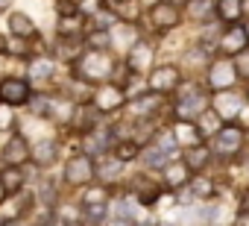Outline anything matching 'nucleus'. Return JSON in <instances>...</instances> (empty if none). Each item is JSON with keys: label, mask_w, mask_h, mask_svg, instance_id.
<instances>
[{"label": "nucleus", "mask_w": 249, "mask_h": 226, "mask_svg": "<svg viewBox=\"0 0 249 226\" xmlns=\"http://www.w3.org/2000/svg\"><path fill=\"white\" fill-rule=\"evenodd\" d=\"M164 226H167V223H164Z\"/></svg>", "instance_id": "obj_45"}, {"label": "nucleus", "mask_w": 249, "mask_h": 226, "mask_svg": "<svg viewBox=\"0 0 249 226\" xmlns=\"http://www.w3.org/2000/svg\"><path fill=\"white\" fill-rule=\"evenodd\" d=\"M199 118H202V121H199L196 127H199L202 135H211V132H220V130H223V124H220V112H217V109H214V112H202Z\"/></svg>", "instance_id": "obj_18"}, {"label": "nucleus", "mask_w": 249, "mask_h": 226, "mask_svg": "<svg viewBox=\"0 0 249 226\" xmlns=\"http://www.w3.org/2000/svg\"><path fill=\"white\" fill-rule=\"evenodd\" d=\"M246 44H249V38H246V30H243V27L226 30V36H223V41H220V47H223L226 53H237V56L246 50Z\"/></svg>", "instance_id": "obj_9"}, {"label": "nucleus", "mask_w": 249, "mask_h": 226, "mask_svg": "<svg viewBox=\"0 0 249 226\" xmlns=\"http://www.w3.org/2000/svg\"><path fill=\"white\" fill-rule=\"evenodd\" d=\"M56 156H59V147H56V141H50V138H41L36 147H33V159L38 162V165H53L56 162Z\"/></svg>", "instance_id": "obj_13"}, {"label": "nucleus", "mask_w": 249, "mask_h": 226, "mask_svg": "<svg viewBox=\"0 0 249 226\" xmlns=\"http://www.w3.org/2000/svg\"><path fill=\"white\" fill-rule=\"evenodd\" d=\"M144 162L153 168H167V153L159 147H150V150H144Z\"/></svg>", "instance_id": "obj_23"}, {"label": "nucleus", "mask_w": 249, "mask_h": 226, "mask_svg": "<svg viewBox=\"0 0 249 226\" xmlns=\"http://www.w3.org/2000/svg\"><path fill=\"white\" fill-rule=\"evenodd\" d=\"M243 144V132L237 127H223L217 132V141H214V150L217 153H237Z\"/></svg>", "instance_id": "obj_7"}, {"label": "nucleus", "mask_w": 249, "mask_h": 226, "mask_svg": "<svg viewBox=\"0 0 249 226\" xmlns=\"http://www.w3.org/2000/svg\"><path fill=\"white\" fill-rule=\"evenodd\" d=\"M243 30H246V38H249V21H246V24H243Z\"/></svg>", "instance_id": "obj_44"}, {"label": "nucleus", "mask_w": 249, "mask_h": 226, "mask_svg": "<svg viewBox=\"0 0 249 226\" xmlns=\"http://www.w3.org/2000/svg\"><path fill=\"white\" fill-rule=\"evenodd\" d=\"M108 44H111L108 30H100V33H91V36H88V47H94V50H103V47H108Z\"/></svg>", "instance_id": "obj_26"}, {"label": "nucleus", "mask_w": 249, "mask_h": 226, "mask_svg": "<svg viewBox=\"0 0 249 226\" xmlns=\"http://www.w3.org/2000/svg\"><path fill=\"white\" fill-rule=\"evenodd\" d=\"M117 170H120V162H111V165H106V168H100V176H106V179H111V176H117Z\"/></svg>", "instance_id": "obj_34"}, {"label": "nucleus", "mask_w": 249, "mask_h": 226, "mask_svg": "<svg viewBox=\"0 0 249 226\" xmlns=\"http://www.w3.org/2000/svg\"><path fill=\"white\" fill-rule=\"evenodd\" d=\"M9 30H12V36H18V38H33V36H36V24H33L30 15H24V12H15V15L9 18Z\"/></svg>", "instance_id": "obj_14"}, {"label": "nucleus", "mask_w": 249, "mask_h": 226, "mask_svg": "<svg viewBox=\"0 0 249 226\" xmlns=\"http://www.w3.org/2000/svg\"><path fill=\"white\" fill-rule=\"evenodd\" d=\"M76 30H79V18H76V15H68V18L59 24V33H62V36H73Z\"/></svg>", "instance_id": "obj_31"}, {"label": "nucleus", "mask_w": 249, "mask_h": 226, "mask_svg": "<svg viewBox=\"0 0 249 226\" xmlns=\"http://www.w3.org/2000/svg\"><path fill=\"white\" fill-rule=\"evenodd\" d=\"M194 194L196 197H208L211 194V182L208 179H194Z\"/></svg>", "instance_id": "obj_32"}, {"label": "nucleus", "mask_w": 249, "mask_h": 226, "mask_svg": "<svg viewBox=\"0 0 249 226\" xmlns=\"http://www.w3.org/2000/svg\"><path fill=\"white\" fill-rule=\"evenodd\" d=\"M91 176H94V165L88 156H73L65 165V182L68 185H85Z\"/></svg>", "instance_id": "obj_2"}, {"label": "nucleus", "mask_w": 249, "mask_h": 226, "mask_svg": "<svg viewBox=\"0 0 249 226\" xmlns=\"http://www.w3.org/2000/svg\"><path fill=\"white\" fill-rule=\"evenodd\" d=\"M237 226H249V214H243V217L237 220Z\"/></svg>", "instance_id": "obj_40"}, {"label": "nucleus", "mask_w": 249, "mask_h": 226, "mask_svg": "<svg viewBox=\"0 0 249 226\" xmlns=\"http://www.w3.org/2000/svg\"><path fill=\"white\" fill-rule=\"evenodd\" d=\"M199 109H202V97H199V94H194V97H182V103H179V115L188 118V115H194V112H199Z\"/></svg>", "instance_id": "obj_22"}, {"label": "nucleus", "mask_w": 249, "mask_h": 226, "mask_svg": "<svg viewBox=\"0 0 249 226\" xmlns=\"http://www.w3.org/2000/svg\"><path fill=\"white\" fill-rule=\"evenodd\" d=\"M12 124H15V115H12V106H6V103H0V132H6V130H12Z\"/></svg>", "instance_id": "obj_27"}, {"label": "nucleus", "mask_w": 249, "mask_h": 226, "mask_svg": "<svg viewBox=\"0 0 249 226\" xmlns=\"http://www.w3.org/2000/svg\"><path fill=\"white\" fill-rule=\"evenodd\" d=\"M3 226H27V223H24V220H18V217H15V220H6V223H3Z\"/></svg>", "instance_id": "obj_37"}, {"label": "nucleus", "mask_w": 249, "mask_h": 226, "mask_svg": "<svg viewBox=\"0 0 249 226\" xmlns=\"http://www.w3.org/2000/svg\"><path fill=\"white\" fill-rule=\"evenodd\" d=\"M156 147L164 150V153H173V150H176V135H173V132H161L159 141H156Z\"/></svg>", "instance_id": "obj_29"}, {"label": "nucleus", "mask_w": 249, "mask_h": 226, "mask_svg": "<svg viewBox=\"0 0 249 226\" xmlns=\"http://www.w3.org/2000/svg\"><path fill=\"white\" fill-rule=\"evenodd\" d=\"M106 203V191L103 188H91L88 194H85V208H91V206H103Z\"/></svg>", "instance_id": "obj_30"}, {"label": "nucleus", "mask_w": 249, "mask_h": 226, "mask_svg": "<svg viewBox=\"0 0 249 226\" xmlns=\"http://www.w3.org/2000/svg\"><path fill=\"white\" fill-rule=\"evenodd\" d=\"M6 194H9V191L3 188V182H0V203H3V200H6Z\"/></svg>", "instance_id": "obj_39"}, {"label": "nucleus", "mask_w": 249, "mask_h": 226, "mask_svg": "<svg viewBox=\"0 0 249 226\" xmlns=\"http://www.w3.org/2000/svg\"><path fill=\"white\" fill-rule=\"evenodd\" d=\"M173 135H176V141H179V144H185L188 150H191V147H199V141H202L199 127H196V124H188V121H176Z\"/></svg>", "instance_id": "obj_8"}, {"label": "nucleus", "mask_w": 249, "mask_h": 226, "mask_svg": "<svg viewBox=\"0 0 249 226\" xmlns=\"http://www.w3.org/2000/svg\"><path fill=\"white\" fill-rule=\"evenodd\" d=\"M237 109H240V100H237L234 94H220V97H217V112H220V118L237 115Z\"/></svg>", "instance_id": "obj_20"}, {"label": "nucleus", "mask_w": 249, "mask_h": 226, "mask_svg": "<svg viewBox=\"0 0 249 226\" xmlns=\"http://www.w3.org/2000/svg\"><path fill=\"white\" fill-rule=\"evenodd\" d=\"M214 9V0H191V18H205Z\"/></svg>", "instance_id": "obj_25"}, {"label": "nucleus", "mask_w": 249, "mask_h": 226, "mask_svg": "<svg viewBox=\"0 0 249 226\" xmlns=\"http://www.w3.org/2000/svg\"><path fill=\"white\" fill-rule=\"evenodd\" d=\"M111 226H132V223H129V220H114Z\"/></svg>", "instance_id": "obj_41"}, {"label": "nucleus", "mask_w": 249, "mask_h": 226, "mask_svg": "<svg viewBox=\"0 0 249 226\" xmlns=\"http://www.w3.org/2000/svg\"><path fill=\"white\" fill-rule=\"evenodd\" d=\"M150 24L156 30H173L179 24V9L176 6H167V3H156L150 9Z\"/></svg>", "instance_id": "obj_5"}, {"label": "nucleus", "mask_w": 249, "mask_h": 226, "mask_svg": "<svg viewBox=\"0 0 249 226\" xmlns=\"http://www.w3.org/2000/svg\"><path fill=\"white\" fill-rule=\"evenodd\" d=\"M0 100L6 106H21L30 100V85L24 79H3L0 82Z\"/></svg>", "instance_id": "obj_4"}, {"label": "nucleus", "mask_w": 249, "mask_h": 226, "mask_svg": "<svg viewBox=\"0 0 249 226\" xmlns=\"http://www.w3.org/2000/svg\"><path fill=\"white\" fill-rule=\"evenodd\" d=\"M208 156H211V150H208V147H191V150H188V162H185V165H188V168H202V165L208 162Z\"/></svg>", "instance_id": "obj_21"}, {"label": "nucleus", "mask_w": 249, "mask_h": 226, "mask_svg": "<svg viewBox=\"0 0 249 226\" xmlns=\"http://www.w3.org/2000/svg\"><path fill=\"white\" fill-rule=\"evenodd\" d=\"M237 71H240L243 76H249V50H243V53L237 56Z\"/></svg>", "instance_id": "obj_33"}, {"label": "nucleus", "mask_w": 249, "mask_h": 226, "mask_svg": "<svg viewBox=\"0 0 249 226\" xmlns=\"http://www.w3.org/2000/svg\"><path fill=\"white\" fill-rule=\"evenodd\" d=\"M108 6H123V3H129V0H106Z\"/></svg>", "instance_id": "obj_38"}, {"label": "nucleus", "mask_w": 249, "mask_h": 226, "mask_svg": "<svg viewBox=\"0 0 249 226\" xmlns=\"http://www.w3.org/2000/svg\"><path fill=\"white\" fill-rule=\"evenodd\" d=\"M94 103H97V109H100V112H114V109H120V106H123V91H120L117 85H108V88L97 91Z\"/></svg>", "instance_id": "obj_10"}, {"label": "nucleus", "mask_w": 249, "mask_h": 226, "mask_svg": "<svg viewBox=\"0 0 249 226\" xmlns=\"http://www.w3.org/2000/svg\"><path fill=\"white\" fill-rule=\"evenodd\" d=\"M0 50H6V41H3V36H0Z\"/></svg>", "instance_id": "obj_43"}, {"label": "nucleus", "mask_w": 249, "mask_h": 226, "mask_svg": "<svg viewBox=\"0 0 249 226\" xmlns=\"http://www.w3.org/2000/svg\"><path fill=\"white\" fill-rule=\"evenodd\" d=\"M164 179H167V185H170V188L185 185V182H188V165H185V162L167 165V168H164Z\"/></svg>", "instance_id": "obj_17"}, {"label": "nucleus", "mask_w": 249, "mask_h": 226, "mask_svg": "<svg viewBox=\"0 0 249 226\" xmlns=\"http://www.w3.org/2000/svg\"><path fill=\"white\" fill-rule=\"evenodd\" d=\"M103 214H106V206H91L88 208V217L91 220H103Z\"/></svg>", "instance_id": "obj_35"}, {"label": "nucleus", "mask_w": 249, "mask_h": 226, "mask_svg": "<svg viewBox=\"0 0 249 226\" xmlns=\"http://www.w3.org/2000/svg\"><path fill=\"white\" fill-rule=\"evenodd\" d=\"M0 182H3V188H6V191H18V188L24 185V173H21V168L9 165L3 173H0Z\"/></svg>", "instance_id": "obj_19"}, {"label": "nucleus", "mask_w": 249, "mask_h": 226, "mask_svg": "<svg viewBox=\"0 0 249 226\" xmlns=\"http://www.w3.org/2000/svg\"><path fill=\"white\" fill-rule=\"evenodd\" d=\"M234 79H237V71H234L229 62H220V65L211 68V85H214V88H229Z\"/></svg>", "instance_id": "obj_12"}, {"label": "nucleus", "mask_w": 249, "mask_h": 226, "mask_svg": "<svg viewBox=\"0 0 249 226\" xmlns=\"http://www.w3.org/2000/svg\"><path fill=\"white\" fill-rule=\"evenodd\" d=\"M30 74H33V79H47V76L53 74V62H47V59H38V62H33Z\"/></svg>", "instance_id": "obj_24"}, {"label": "nucleus", "mask_w": 249, "mask_h": 226, "mask_svg": "<svg viewBox=\"0 0 249 226\" xmlns=\"http://www.w3.org/2000/svg\"><path fill=\"white\" fill-rule=\"evenodd\" d=\"M59 56L62 59H68V62H79L82 59V41L76 38V36H62L59 38Z\"/></svg>", "instance_id": "obj_15"}, {"label": "nucleus", "mask_w": 249, "mask_h": 226, "mask_svg": "<svg viewBox=\"0 0 249 226\" xmlns=\"http://www.w3.org/2000/svg\"><path fill=\"white\" fill-rule=\"evenodd\" d=\"M179 82H182V76H179V71H176L173 65L156 68V71H153V76H150V88H153V91H159V94H167V91L179 88Z\"/></svg>", "instance_id": "obj_3"}, {"label": "nucleus", "mask_w": 249, "mask_h": 226, "mask_svg": "<svg viewBox=\"0 0 249 226\" xmlns=\"http://www.w3.org/2000/svg\"><path fill=\"white\" fill-rule=\"evenodd\" d=\"M6 6H9V0H0V12H3Z\"/></svg>", "instance_id": "obj_42"}, {"label": "nucleus", "mask_w": 249, "mask_h": 226, "mask_svg": "<svg viewBox=\"0 0 249 226\" xmlns=\"http://www.w3.org/2000/svg\"><path fill=\"white\" fill-rule=\"evenodd\" d=\"M76 74L85 79V82H100L111 74V59L103 53V50H91L85 53L79 62H76Z\"/></svg>", "instance_id": "obj_1"}, {"label": "nucleus", "mask_w": 249, "mask_h": 226, "mask_svg": "<svg viewBox=\"0 0 249 226\" xmlns=\"http://www.w3.org/2000/svg\"><path fill=\"white\" fill-rule=\"evenodd\" d=\"M30 156H33V150L27 147V141H24V138H12V141L3 147V159H6L9 165H15V168H18V165H24Z\"/></svg>", "instance_id": "obj_11"}, {"label": "nucleus", "mask_w": 249, "mask_h": 226, "mask_svg": "<svg viewBox=\"0 0 249 226\" xmlns=\"http://www.w3.org/2000/svg\"><path fill=\"white\" fill-rule=\"evenodd\" d=\"M135 156H138V147H135V144H129V141L117 144V162H129V159H135Z\"/></svg>", "instance_id": "obj_28"}, {"label": "nucleus", "mask_w": 249, "mask_h": 226, "mask_svg": "<svg viewBox=\"0 0 249 226\" xmlns=\"http://www.w3.org/2000/svg\"><path fill=\"white\" fill-rule=\"evenodd\" d=\"M153 56H156V53H153V47L141 41V44H135V47L129 50L126 65H129V71H132V74H144V71H150V68H153Z\"/></svg>", "instance_id": "obj_6"}, {"label": "nucleus", "mask_w": 249, "mask_h": 226, "mask_svg": "<svg viewBox=\"0 0 249 226\" xmlns=\"http://www.w3.org/2000/svg\"><path fill=\"white\" fill-rule=\"evenodd\" d=\"M220 21H237L243 15V0H217Z\"/></svg>", "instance_id": "obj_16"}, {"label": "nucleus", "mask_w": 249, "mask_h": 226, "mask_svg": "<svg viewBox=\"0 0 249 226\" xmlns=\"http://www.w3.org/2000/svg\"><path fill=\"white\" fill-rule=\"evenodd\" d=\"M161 3H167V6H176V9H179L182 3H188V0H161Z\"/></svg>", "instance_id": "obj_36"}]
</instances>
